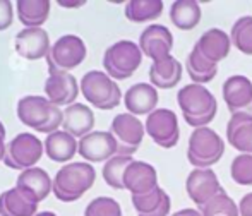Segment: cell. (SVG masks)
Instances as JSON below:
<instances>
[{
	"instance_id": "1",
	"label": "cell",
	"mask_w": 252,
	"mask_h": 216,
	"mask_svg": "<svg viewBox=\"0 0 252 216\" xmlns=\"http://www.w3.org/2000/svg\"><path fill=\"white\" fill-rule=\"evenodd\" d=\"M177 103L182 110L184 120L194 129L208 127L216 117L218 101L204 84H187L177 93Z\"/></svg>"
},
{
	"instance_id": "2",
	"label": "cell",
	"mask_w": 252,
	"mask_h": 216,
	"mask_svg": "<svg viewBox=\"0 0 252 216\" xmlns=\"http://www.w3.org/2000/svg\"><path fill=\"white\" fill-rule=\"evenodd\" d=\"M96 180V170L88 161H74L62 166L53 177V196L62 203L81 199Z\"/></svg>"
},
{
	"instance_id": "3",
	"label": "cell",
	"mask_w": 252,
	"mask_h": 216,
	"mask_svg": "<svg viewBox=\"0 0 252 216\" xmlns=\"http://www.w3.org/2000/svg\"><path fill=\"white\" fill-rule=\"evenodd\" d=\"M81 93L88 103L100 110H113L120 105L122 91L120 86L105 70H90L79 83Z\"/></svg>"
},
{
	"instance_id": "4",
	"label": "cell",
	"mask_w": 252,
	"mask_h": 216,
	"mask_svg": "<svg viewBox=\"0 0 252 216\" xmlns=\"http://www.w3.org/2000/svg\"><path fill=\"white\" fill-rule=\"evenodd\" d=\"M143 52L139 43H134L130 40H120L117 43L110 45L103 54V67L105 72L113 81L129 79L143 62Z\"/></svg>"
},
{
	"instance_id": "5",
	"label": "cell",
	"mask_w": 252,
	"mask_h": 216,
	"mask_svg": "<svg viewBox=\"0 0 252 216\" xmlns=\"http://www.w3.org/2000/svg\"><path fill=\"white\" fill-rule=\"evenodd\" d=\"M225 153V141L211 127L194 129L189 136L187 160L196 168H211L221 160Z\"/></svg>"
},
{
	"instance_id": "6",
	"label": "cell",
	"mask_w": 252,
	"mask_h": 216,
	"mask_svg": "<svg viewBox=\"0 0 252 216\" xmlns=\"http://www.w3.org/2000/svg\"><path fill=\"white\" fill-rule=\"evenodd\" d=\"M86 45L76 34H63L52 45L47 55L48 72H69L79 67L86 59Z\"/></svg>"
},
{
	"instance_id": "7",
	"label": "cell",
	"mask_w": 252,
	"mask_h": 216,
	"mask_svg": "<svg viewBox=\"0 0 252 216\" xmlns=\"http://www.w3.org/2000/svg\"><path fill=\"white\" fill-rule=\"evenodd\" d=\"M45 153V144L31 132L17 134L10 143H7L3 163L14 170H30L41 160Z\"/></svg>"
},
{
	"instance_id": "8",
	"label": "cell",
	"mask_w": 252,
	"mask_h": 216,
	"mask_svg": "<svg viewBox=\"0 0 252 216\" xmlns=\"http://www.w3.org/2000/svg\"><path fill=\"white\" fill-rule=\"evenodd\" d=\"M110 132L113 134V137L117 139V144H119L117 154L132 156L137 151V148L141 146V143H143L146 127L136 115L126 112L115 115V119L112 120V125H110Z\"/></svg>"
},
{
	"instance_id": "9",
	"label": "cell",
	"mask_w": 252,
	"mask_h": 216,
	"mask_svg": "<svg viewBox=\"0 0 252 216\" xmlns=\"http://www.w3.org/2000/svg\"><path fill=\"white\" fill-rule=\"evenodd\" d=\"M148 136L153 139V143L158 144L159 148H175L180 139L179 119L177 113L170 108H156L150 113L144 122Z\"/></svg>"
},
{
	"instance_id": "10",
	"label": "cell",
	"mask_w": 252,
	"mask_h": 216,
	"mask_svg": "<svg viewBox=\"0 0 252 216\" xmlns=\"http://www.w3.org/2000/svg\"><path fill=\"white\" fill-rule=\"evenodd\" d=\"M186 190L190 201L201 210L216 194L221 192L223 187L213 168H194L186 180Z\"/></svg>"
},
{
	"instance_id": "11",
	"label": "cell",
	"mask_w": 252,
	"mask_h": 216,
	"mask_svg": "<svg viewBox=\"0 0 252 216\" xmlns=\"http://www.w3.org/2000/svg\"><path fill=\"white\" fill-rule=\"evenodd\" d=\"M119 151V144L110 130H93L91 134L79 139V150L77 153L88 163L108 161Z\"/></svg>"
},
{
	"instance_id": "12",
	"label": "cell",
	"mask_w": 252,
	"mask_h": 216,
	"mask_svg": "<svg viewBox=\"0 0 252 216\" xmlns=\"http://www.w3.org/2000/svg\"><path fill=\"white\" fill-rule=\"evenodd\" d=\"M139 48L153 62H158L172 55L173 48V34L163 24H151L141 33Z\"/></svg>"
},
{
	"instance_id": "13",
	"label": "cell",
	"mask_w": 252,
	"mask_h": 216,
	"mask_svg": "<svg viewBox=\"0 0 252 216\" xmlns=\"http://www.w3.org/2000/svg\"><path fill=\"white\" fill-rule=\"evenodd\" d=\"M77 79L70 72H52L45 81V93L52 105L55 107H70L76 103L79 94Z\"/></svg>"
},
{
	"instance_id": "14",
	"label": "cell",
	"mask_w": 252,
	"mask_h": 216,
	"mask_svg": "<svg viewBox=\"0 0 252 216\" xmlns=\"http://www.w3.org/2000/svg\"><path fill=\"white\" fill-rule=\"evenodd\" d=\"M221 93L232 115L240 112L252 113V81L247 76H230L223 83Z\"/></svg>"
},
{
	"instance_id": "15",
	"label": "cell",
	"mask_w": 252,
	"mask_h": 216,
	"mask_svg": "<svg viewBox=\"0 0 252 216\" xmlns=\"http://www.w3.org/2000/svg\"><path fill=\"white\" fill-rule=\"evenodd\" d=\"M16 52L26 60L47 59L50 54V38L41 28H24L16 34Z\"/></svg>"
},
{
	"instance_id": "16",
	"label": "cell",
	"mask_w": 252,
	"mask_h": 216,
	"mask_svg": "<svg viewBox=\"0 0 252 216\" xmlns=\"http://www.w3.org/2000/svg\"><path fill=\"white\" fill-rule=\"evenodd\" d=\"M16 187L31 201L38 204L43 199H47L48 194L53 189V180L47 172L40 166H33L30 170H24L17 177Z\"/></svg>"
},
{
	"instance_id": "17",
	"label": "cell",
	"mask_w": 252,
	"mask_h": 216,
	"mask_svg": "<svg viewBox=\"0 0 252 216\" xmlns=\"http://www.w3.org/2000/svg\"><path fill=\"white\" fill-rule=\"evenodd\" d=\"M124 187H126L132 196L148 194V192H151V190H155L156 187H159L156 168L146 161L134 160L127 166L126 173H124Z\"/></svg>"
},
{
	"instance_id": "18",
	"label": "cell",
	"mask_w": 252,
	"mask_h": 216,
	"mask_svg": "<svg viewBox=\"0 0 252 216\" xmlns=\"http://www.w3.org/2000/svg\"><path fill=\"white\" fill-rule=\"evenodd\" d=\"M53 105L48 101V98L43 96H24L17 103V117L24 125L40 132L41 127L48 123L52 117Z\"/></svg>"
},
{
	"instance_id": "19",
	"label": "cell",
	"mask_w": 252,
	"mask_h": 216,
	"mask_svg": "<svg viewBox=\"0 0 252 216\" xmlns=\"http://www.w3.org/2000/svg\"><path fill=\"white\" fill-rule=\"evenodd\" d=\"M158 90L150 83H137L124 94V105L132 115H150L158 105Z\"/></svg>"
},
{
	"instance_id": "20",
	"label": "cell",
	"mask_w": 252,
	"mask_h": 216,
	"mask_svg": "<svg viewBox=\"0 0 252 216\" xmlns=\"http://www.w3.org/2000/svg\"><path fill=\"white\" fill-rule=\"evenodd\" d=\"M226 139L240 154H252V113H233L226 123Z\"/></svg>"
},
{
	"instance_id": "21",
	"label": "cell",
	"mask_w": 252,
	"mask_h": 216,
	"mask_svg": "<svg viewBox=\"0 0 252 216\" xmlns=\"http://www.w3.org/2000/svg\"><path fill=\"white\" fill-rule=\"evenodd\" d=\"M197 50L201 52L209 62L220 63L225 60L230 54V47H232V40L230 36L220 28H211V30L204 31L197 43L194 45Z\"/></svg>"
},
{
	"instance_id": "22",
	"label": "cell",
	"mask_w": 252,
	"mask_h": 216,
	"mask_svg": "<svg viewBox=\"0 0 252 216\" xmlns=\"http://www.w3.org/2000/svg\"><path fill=\"white\" fill-rule=\"evenodd\" d=\"M94 127V112L88 105L74 103L63 110V123L62 130L69 132L77 139H83L84 136L93 132Z\"/></svg>"
},
{
	"instance_id": "23",
	"label": "cell",
	"mask_w": 252,
	"mask_h": 216,
	"mask_svg": "<svg viewBox=\"0 0 252 216\" xmlns=\"http://www.w3.org/2000/svg\"><path fill=\"white\" fill-rule=\"evenodd\" d=\"M182 79V63L175 57H166L158 62H153L150 67V81L159 90H172Z\"/></svg>"
},
{
	"instance_id": "24",
	"label": "cell",
	"mask_w": 252,
	"mask_h": 216,
	"mask_svg": "<svg viewBox=\"0 0 252 216\" xmlns=\"http://www.w3.org/2000/svg\"><path fill=\"white\" fill-rule=\"evenodd\" d=\"M43 144L47 156L55 163L70 161L79 150V141L65 130H57L53 134H48Z\"/></svg>"
},
{
	"instance_id": "25",
	"label": "cell",
	"mask_w": 252,
	"mask_h": 216,
	"mask_svg": "<svg viewBox=\"0 0 252 216\" xmlns=\"http://www.w3.org/2000/svg\"><path fill=\"white\" fill-rule=\"evenodd\" d=\"M38 204L31 203L17 187L0 194V216H36Z\"/></svg>"
},
{
	"instance_id": "26",
	"label": "cell",
	"mask_w": 252,
	"mask_h": 216,
	"mask_svg": "<svg viewBox=\"0 0 252 216\" xmlns=\"http://www.w3.org/2000/svg\"><path fill=\"white\" fill-rule=\"evenodd\" d=\"M17 17L26 28H41L50 16L48 0H19L16 3Z\"/></svg>"
},
{
	"instance_id": "27",
	"label": "cell",
	"mask_w": 252,
	"mask_h": 216,
	"mask_svg": "<svg viewBox=\"0 0 252 216\" xmlns=\"http://www.w3.org/2000/svg\"><path fill=\"white\" fill-rule=\"evenodd\" d=\"M201 5L194 0H177L170 7V19L179 30L190 31L201 23Z\"/></svg>"
},
{
	"instance_id": "28",
	"label": "cell",
	"mask_w": 252,
	"mask_h": 216,
	"mask_svg": "<svg viewBox=\"0 0 252 216\" xmlns=\"http://www.w3.org/2000/svg\"><path fill=\"white\" fill-rule=\"evenodd\" d=\"M186 70L194 84H206L216 77L218 63L209 62L196 47H192V50H190V54L187 55L186 60Z\"/></svg>"
},
{
	"instance_id": "29",
	"label": "cell",
	"mask_w": 252,
	"mask_h": 216,
	"mask_svg": "<svg viewBox=\"0 0 252 216\" xmlns=\"http://www.w3.org/2000/svg\"><path fill=\"white\" fill-rule=\"evenodd\" d=\"M163 2L159 0H132L126 5V17L132 23H146L161 16Z\"/></svg>"
},
{
	"instance_id": "30",
	"label": "cell",
	"mask_w": 252,
	"mask_h": 216,
	"mask_svg": "<svg viewBox=\"0 0 252 216\" xmlns=\"http://www.w3.org/2000/svg\"><path fill=\"white\" fill-rule=\"evenodd\" d=\"M134 161L132 156H120V154H115L113 158H110L108 161L103 166V179L108 184L112 189L122 190L126 189L124 187V173H126L127 166Z\"/></svg>"
},
{
	"instance_id": "31",
	"label": "cell",
	"mask_w": 252,
	"mask_h": 216,
	"mask_svg": "<svg viewBox=\"0 0 252 216\" xmlns=\"http://www.w3.org/2000/svg\"><path fill=\"white\" fill-rule=\"evenodd\" d=\"M230 40L237 50L246 55H252V16H242L233 23Z\"/></svg>"
},
{
	"instance_id": "32",
	"label": "cell",
	"mask_w": 252,
	"mask_h": 216,
	"mask_svg": "<svg viewBox=\"0 0 252 216\" xmlns=\"http://www.w3.org/2000/svg\"><path fill=\"white\" fill-rule=\"evenodd\" d=\"M199 211L202 216H240L239 206L226 194L225 189L220 194H216L209 203H206Z\"/></svg>"
},
{
	"instance_id": "33",
	"label": "cell",
	"mask_w": 252,
	"mask_h": 216,
	"mask_svg": "<svg viewBox=\"0 0 252 216\" xmlns=\"http://www.w3.org/2000/svg\"><path fill=\"white\" fill-rule=\"evenodd\" d=\"M166 197H168V194H166L161 187H156L155 190H151V192H148V194L132 196V206L136 208L137 216H146L158 210Z\"/></svg>"
},
{
	"instance_id": "34",
	"label": "cell",
	"mask_w": 252,
	"mask_h": 216,
	"mask_svg": "<svg viewBox=\"0 0 252 216\" xmlns=\"http://www.w3.org/2000/svg\"><path fill=\"white\" fill-rule=\"evenodd\" d=\"M230 175L239 185H252V154H237L230 165Z\"/></svg>"
},
{
	"instance_id": "35",
	"label": "cell",
	"mask_w": 252,
	"mask_h": 216,
	"mask_svg": "<svg viewBox=\"0 0 252 216\" xmlns=\"http://www.w3.org/2000/svg\"><path fill=\"white\" fill-rule=\"evenodd\" d=\"M84 216H122V208L113 197H96L84 210Z\"/></svg>"
},
{
	"instance_id": "36",
	"label": "cell",
	"mask_w": 252,
	"mask_h": 216,
	"mask_svg": "<svg viewBox=\"0 0 252 216\" xmlns=\"http://www.w3.org/2000/svg\"><path fill=\"white\" fill-rule=\"evenodd\" d=\"M14 21V7L9 0H0V31L7 30Z\"/></svg>"
},
{
	"instance_id": "37",
	"label": "cell",
	"mask_w": 252,
	"mask_h": 216,
	"mask_svg": "<svg viewBox=\"0 0 252 216\" xmlns=\"http://www.w3.org/2000/svg\"><path fill=\"white\" fill-rule=\"evenodd\" d=\"M240 216H252V192L246 194L239 203Z\"/></svg>"
},
{
	"instance_id": "38",
	"label": "cell",
	"mask_w": 252,
	"mask_h": 216,
	"mask_svg": "<svg viewBox=\"0 0 252 216\" xmlns=\"http://www.w3.org/2000/svg\"><path fill=\"white\" fill-rule=\"evenodd\" d=\"M170 208H172V199H170V196H168L165 201H163V204L158 208V210L153 211L151 215H146V216H168V213H170Z\"/></svg>"
},
{
	"instance_id": "39",
	"label": "cell",
	"mask_w": 252,
	"mask_h": 216,
	"mask_svg": "<svg viewBox=\"0 0 252 216\" xmlns=\"http://www.w3.org/2000/svg\"><path fill=\"white\" fill-rule=\"evenodd\" d=\"M5 150H7V144H5V127H3V123L0 122V161H2L3 156H5Z\"/></svg>"
},
{
	"instance_id": "40",
	"label": "cell",
	"mask_w": 252,
	"mask_h": 216,
	"mask_svg": "<svg viewBox=\"0 0 252 216\" xmlns=\"http://www.w3.org/2000/svg\"><path fill=\"white\" fill-rule=\"evenodd\" d=\"M86 2H83V0H59V5L60 7H65V9H76V7H83Z\"/></svg>"
},
{
	"instance_id": "41",
	"label": "cell",
	"mask_w": 252,
	"mask_h": 216,
	"mask_svg": "<svg viewBox=\"0 0 252 216\" xmlns=\"http://www.w3.org/2000/svg\"><path fill=\"white\" fill-rule=\"evenodd\" d=\"M172 216H202L199 210H194V208H184V210L177 211Z\"/></svg>"
},
{
	"instance_id": "42",
	"label": "cell",
	"mask_w": 252,
	"mask_h": 216,
	"mask_svg": "<svg viewBox=\"0 0 252 216\" xmlns=\"http://www.w3.org/2000/svg\"><path fill=\"white\" fill-rule=\"evenodd\" d=\"M36 216H57V215L52 213V211H41V213H38Z\"/></svg>"
}]
</instances>
